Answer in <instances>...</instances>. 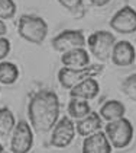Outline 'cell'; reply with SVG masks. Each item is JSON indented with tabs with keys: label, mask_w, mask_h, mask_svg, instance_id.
I'll use <instances>...</instances> for the list:
<instances>
[{
	"label": "cell",
	"mask_w": 136,
	"mask_h": 153,
	"mask_svg": "<svg viewBox=\"0 0 136 153\" xmlns=\"http://www.w3.org/2000/svg\"><path fill=\"white\" fill-rule=\"evenodd\" d=\"M68 115L74 120H81V118L87 117L91 112V106L88 101L84 99H77V98H71V101L68 102Z\"/></svg>",
	"instance_id": "obj_16"
},
{
	"label": "cell",
	"mask_w": 136,
	"mask_h": 153,
	"mask_svg": "<svg viewBox=\"0 0 136 153\" xmlns=\"http://www.w3.org/2000/svg\"><path fill=\"white\" fill-rule=\"evenodd\" d=\"M122 92L130 99L136 101V73L127 76L122 83Z\"/></svg>",
	"instance_id": "obj_19"
},
{
	"label": "cell",
	"mask_w": 136,
	"mask_h": 153,
	"mask_svg": "<svg viewBox=\"0 0 136 153\" xmlns=\"http://www.w3.org/2000/svg\"><path fill=\"white\" fill-rule=\"evenodd\" d=\"M10 41L7 39V38H4V36H1L0 38V60H3L9 53H10Z\"/></svg>",
	"instance_id": "obj_22"
},
{
	"label": "cell",
	"mask_w": 136,
	"mask_h": 153,
	"mask_svg": "<svg viewBox=\"0 0 136 153\" xmlns=\"http://www.w3.org/2000/svg\"><path fill=\"white\" fill-rule=\"evenodd\" d=\"M16 15V3L13 0H0V19H12Z\"/></svg>",
	"instance_id": "obj_20"
},
{
	"label": "cell",
	"mask_w": 136,
	"mask_h": 153,
	"mask_svg": "<svg viewBox=\"0 0 136 153\" xmlns=\"http://www.w3.org/2000/svg\"><path fill=\"white\" fill-rule=\"evenodd\" d=\"M90 3L93 6H97V7H103L106 4L110 3V0H90Z\"/></svg>",
	"instance_id": "obj_23"
},
{
	"label": "cell",
	"mask_w": 136,
	"mask_h": 153,
	"mask_svg": "<svg viewBox=\"0 0 136 153\" xmlns=\"http://www.w3.org/2000/svg\"><path fill=\"white\" fill-rule=\"evenodd\" d=\"M3 152V146H1V143H0V153Z\"/></svg>",
	"instance_id": "obj_25"
},
{
	"label": "cell",
	"mask_w": 136,
	"mask_h": 153,
	"mask_svg": "<svg viewBox=\"0 0 136 153\" xmlns=\"http://www.w3.org/2000/svg\"><path fill=\"white\" fill-rule=\"evenodd\" d=\"M32 146H34V134L31 124H28L23 120L16 123L10 139L12 153H29Z\"/></svg>",
	"instance_id": "obj_6"
},
{
	"label": "cell",
	"mask_w": 136,
	"mask_h": 153,
	"mask_svg": "<svg viewBox=\"0 0 136 153\" xmlns=\"http://www.w3.org/2000/svg\"><path fill=\"white\" fill-rule=\"evenodd\" d=\"M19 79V69L15 63L1 61L0 63V83L1 85H13Z\"/></svg>",
	"instance_id": "obj_17"
},
{
	"label": "cell",
	"mask_w": 136,
	"mask_h": 153,
	"mask_svg": "<svg viewBox=\"0 0 136 153\" xmlns=\"http://www.w3.org/2000/svg\"><path fill=\"white\" fill-rule=\"evenodd\" d=\"M104 133L110 141L112 147L114 149H123L129 146V143L133 139V126L129 120L125 117L120 120H116L106 124Z\"/></svg>",
	"instance_id": "obj_4"
},
{
	"label": "cell",
	"mask_w": 136,
	"mask_h": 153,
	"mask_svg": "<svg viewBox=\"0 0 136 153\" xmlns=\"http://www.w3.org/2000/svg\"><path fill=\"white\" fill-rule=\"evenodd\" d=\"M86 44L87 41H86L83 31H77V29H65L57 36H54L51 41L52 48L62 54L71 50H75V48H84Z\"/></svg>",
	"instance_id": "obj_7"
},
{
	"label": "cell",
	"mask_w": 136,
	"mask_h": 153,
	"mask_svg": "<svg viewBox=\"0 0 136 153\" xmlns=\"http://www.w3.org/2000/svg\"><path fill=\"white\" fill-rule=\"evenodd\" d=\"M1 153H3V152H1Z\"/></svg>",
	"instance_id": "obj_26"
},
{
	"label": "cell",
	"mask_w": 136,
	"mask_h": 153,
	"mask_svg": "<svg viewBox=\"0 0 136 153\" xmlns=\"http://www.w3.org/2000/svg\"><path fill=\"white\" fill-rule=\"evenodd\" d=\"M75 131L77 130H75V124H74L72 118L62 117L61 120H58L55 127L52 128V133H51V144L54 147H59V149L67 147L74 140Z\"/></svg>",
	"instance_id": "obj_8"
},
{
	"label": "cell",
	"mask_w": 136,
	"mask_h": 153,
	"mask_svg": "<svg viewBox=\"0 0 136 153\" xmlns=\"http://www.w3.org/2000/svg\"><path fill=\"white\" fill-rule=\"evenodd\" d=\"M6 32H7V26H6V24L0 19V38L6 35Z\"/></svg>",
	"instance_id": "obj_24"
},
{
	"label": "cell",
	"mask_w": 136,
	"mask_h": 153,
	"mask_svg": "<svg viewBox=\"0 0 136 153\" xmlns=\"http://www.w3.org/2000/svg\"><path fill=\"white\" fill-rule=\"evenodd\" d=\"M61 61L65 67H71V69H83L90 66V54L87 50L84 48H75L62 54Z\"/></svg>",
	"instance_id": "obj_14"
},
{
	"label": "cell",
	"mask_w": 136,
	"mask_h": 153,
	"mask_svg": "<svg viewBox=\"0 0 136 153\" xmlns=\"http://www.w3.org/2000/svg\"><path fill=\"white\" fill-rule=\"evenodd\" d=\"M104 71L103 64H91L83 69H71V67H62L58 71V82L65 89H72L75 85L80 82L88 79V77H96Z\"/></svg>",
	"instance_id": "obj_3"
},
{
	"label": "cell",
	"mask_w": 136,
	"mask_h": 153,
	"mask_svg": "<svg viewBox=\"0 0 136 153\" xmlns=\"http://www.w3.org/2000/svg\"><path fill=\"white\" fill-rule=\"evenodd\" d=\"M110 28L119 34H133L136 31V10L130 6H123L110 19Z\"/></svg>",
	"instance_id": "obj_9"
},
{
	"label": "cell",
	"mask_w": 136,
	"mask_h": 153,
	"mask_svg": "<svg viewBox=\"0 0 136 153\" xmlns=\"http://www.w3.org/2000/svg\"><path fill=\"white\" fill-rule=\"evenodd\" d=\"M15 126H16V120H15L13 112L6 106L0 108V136L3 137L9 136L13 131Z\"/></svg>",
	"instance_id": "obj_18"
},
{
	"label": "cell",
	"mask_w": 136,
	"mask_h": 153,
	"mask_svg": "<svg viewBox=\"0 0 136 153\" xmlns=\"http://www.w3.org/2000/svg\"><path fill=\"white\" fill-rule=\"evenodd\" d=\"M110 60L119 67L132 66L136 60V50L129 41H116Z\"/></svg>",
	"instance_id": "obj_10"
},
{
	"label": "cell",
	"mask_w": 136,
	"mask_h": 153,
	"mask_svg": "<svg viewBox=\"0 0 136 153\" xmlns=\"http://www.w3.org/2000/svg\"><path fill=\"white\" fill-rule=\"evenodd\" d=\"M58 3L69 12H75L83 6V0H58Z\"/></svg>",
	"instance_id": "obj_21"
},
{
	"label": "cell",
	"mask_w": 136,
	"mask_h": 153,
	"mask_svg": "<svg viewBox=\"0 0 136 153\" xmlns=\"http://www.w3.org/2000/svg\"><path fill=\"white\" fill-rule=\"evenodd\" d=\"M100 92V85L94 77H88L78 85H75L72 89H69V96L77 98V99H84V101H91L94 99Z\"/></svg>",
	"instance_id": "obj_12"
},
{
	"label": "cell",
	"mask_w": 136,
	"mask_h": 153,
	"mask_svg": "<svg viewBox=\"0 0 136 153\" xmlns=\"http://www.w3.org/2000/svg\"><path fill=\"white\" fill-rule=\"evenodd\" d=\"M28 117L32 128L38 133H49L59 118V99L51 89H39L31 95Z\"/></svg>",
	"instance_id": "obj_1"
},
{
	"label": "cell",
	"mask_w": 136,
	"mask_h": 153,
	"mask_svg": "<svg viewBox=\"0 0 136 153\" xmlns=\"http://www.w3.org/2000/svg\"><path fill=\"white\" fill-rule=\"evenodd\" d=\"M18 32L20 38L31 44H42L48 35V24L44 18L36 15H22L18 24Z\"/></svg>",
	"instance_id": "obj_2"
},
{
	"label": "cell",
	"mask_w": 136,
	"mask_h": 153,
	"mask_svg": "<svg viewBox=\"0 0 136 153\" xmlns=\"http://www.w3.org/2000/svg\"><path fill=\"white\" fill-rule=\"evenodd\" d=\"M102 120L103 118L100 117L99 112H93V111H91L87 117L78 120L77 124H75V130H77L78 136L88 137L91 134H96V133L102 131V126H103Z\"/></svg>",
	"instance_id": "obj_13"
},
{
	"label": "cell",
	"mask_w": 136,
	"mask_h": 153,
	"mask_svg": "<svg viewBox=\"0 0 136 153\" xmlns=\"http://www.w3.org/2000/svg\"><path fill=\"white\" fill-rule=\"evenodd\" d=\"M125 112H126L125 104H122L120 101H116V99L104 102L102 105V108H100V111H99L100 117L103 120H106L107 123H112V121L123 118L125 117Z\"/></svg>",
	"instance_id": "obj_15"
},
{
	"label": "cell",
	"mask_w": 136,
	"mask_h": 153,
	"mask_svg": "<svg viewBox=\"0 0 136 153\" xmlns=\"http://www.w3.org/2000/svg\"><path fill=\"white\" fill-rule=\"evenodd\" d=\"M116 44V36L109 31H96L87 38L90 53L100 61H106L112 57V51Z\"/></svg>",
	"instance_id": "obj_5"
},
{
	"label": "cell",
	"mask_w": 136,
	"mask_h": 153,
	"mask_svg": "<svg viewBox=\"0 0 136 153\" xmlns=\"http://www.w3.org/2000/svg\"><path fill=\"white\" fill-rule=\"evenodd\" d=\"M83 153H112V144L106 133L99 131L88 137H84Z\"/></svg>",
	"instance_id": "obj_11"
}]
</instances>
